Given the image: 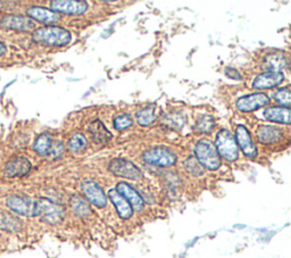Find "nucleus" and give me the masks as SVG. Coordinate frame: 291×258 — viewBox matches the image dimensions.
Masks as SVG:
<instances>
[{
	"instance_id": "nucleus-1",
	"label": "nucleus",
	"mask_w": 291,
	"mask_h": 258,
	"mask_svg": "<svg viewBox=\"0 0 291 258\" xmlns=\"http://www.w3.org/2000/svg\"><path fill=\"white\" fill-rule=\"evenodd\" d=\"M33 40L46 46L62 47L72 40V34L66 29L57 25H47L37 29L33 32Z\"/></svg>"
},
{
	"instance_id": "nucleus-2",
	"label": "nucleus",
	"mask_w": 291,
	"mask_h": 258,
	"mask_svg": "<svg viewBox=\"0 0 291 258\" xmlns=\"http://www.w3.org/2000/svg\"><path fill=\"white\" fill-rule=\"evenodd\" d=\"M196 160L201 166L209 171H215L221 166V157L215 145L208 140H200L195 146Z\"/></svg>"
},
{
	"instance_id": "nucleus-3",
	"label": "nucleus",
	"mask_w": 291,
	"mask_h": 258,
	"mask_svg": "<svg viewBox=\"0 0 291 258\" xmlns=\"http://www.w3.org/2000/svg\"><path fill=\"white\" fill-rule=\"evenodd\" d=\"M216 150L220 157L229 162H234L239 157V148L236 145L234 136L228 128H222L216 136Z\"/></svg>"
},
{
	"instance_id": "nucleus-4",
	"label": "nucleus",
	"mask_w": 291,
	"mask_h": 258,
	"mask_svg": "<svg viewBox=\"0 0 291 258\" xmlns=\"http://www.w3.org/2000/svg\"><path fill=\"white\" fill-rule=\"evenodd\" d=\"M37 204V216H40L41 220L50 223V224H56L61 222L64 218V208L46 198H41L36 201Z\"/></svg>"
},
{
	"instance_id": "nucleus-5",
	"label": "nucleus",
	"mask_w": 291,
	"mask_h": 258,
	"mask_svg": "<svg viewBox=\"0 0 291 258\" xmlns=\"http://www.w3.org/2000/svg\"><path fill=\"white\" fill-rule=\"evenodd\" d=\"M144 161L150 165L161 166V167H169L174 165L176 163V155L166 148H154V149L147 150L142 155Z\"/></svg>"
},
{
	"instance_id": "nucleus-6",
	"label": "nucleus",
	"mask_w": 291,
	"mask_h": 258,
	"mask_svg": "<svg viewBox=\"0 0 291 258\" xmlns=\"http://www.w3.org/2000/svg\"><path fill=\"white\" fill-rule=\"evenodd\" d=\"M108 168L114 175L129 178V180H139L142 176L139 167H137L132 162L123 160V158L113 160L108 165Z\"/></svg>"
},
{
	"instance_id": "nucleus-7",
	"label": "nucleus",
	"mask_w": 291,
	"mask_h": 258,
	"mask_svg": "<svg viewBox=\"0 0 291 258\" xmlns=\"http://www.w3.org/2000/svg\"><path fill=\"white\" fill-rule=\"evenodd\" d=\"M6 205L15 213L23 216H37L36 201L30 199L29 197L12 195L6 199Z\"/></svg>"
},
{
	"instance_id": "nucleus-8",
	"label": "nucleus",
	"mask_w": 291,
	"mask_h": 258,
	"mask_svg": "<svg viewBox=\"0 0 291 258\" xmlns=\"http://www.w3.org/2000/svg\"><path fill=\"white\" fill-rule=\"evenodd\" d=\"M270 98L262 92L257 93H251L248 96H243L240 97L235 102L236 108L239 109L240 112L248 113V112H254L258 111L260 108H264L266 106L270 105Z\"/></svg>"
},
{
	"instance_id": "nucleus-9",
	"label": "nucleus",
	"mask_w": 291,
	"mask_h": 258,
	"mask_svg": "<svg viewBox=\"0 0 291 258\" xmlns=\"http://www.w3.org/2000/svg\"><path fill=\"white\" fill-rule=\"evenodd\" d=\"M234 139L238 148H240L246 156L250 158H255L257 156V147H256L253 139H251L248 128L243 124L235 126Z\"/></svg>"
},
{
	"instance_id": "nucleus-10",
	"label": "nucleus",
	"mask_w": 291,
	"mask_h": 258,
	"mask_svg": "<svg viewBox=\"0 0 291 258\" xmlns=\"http://www.w3.org/2000/svg\"><path fill=\"white\" fill-rule=\"evenodd\" d=\"M81 190L83 195L87 197V199L99 208L105 207L107 205V197L105 192L101 189V187L97 182L92 180H86L82 182Z\"/></svg>"
},
{
	"instance_id": "nucleus-11",
	"label": "nucleus",
	"mask_w": 291,
	"mask_h": 258,
	"mask_svg": "<svg viewBox=\"0 0 291 258\" xmlns=\"http://www.w3.org/2000/svg\"><path fill=\"white\" fill-rule=\"evenodd\" d=\"M51 11L67 15H82L88 11L86 2H72V0H55L50 3Z\"/></svg>"
},
{
	"instance_id": "nucleus-12",
	"label": "nucleus",
	"mask_w": 291,
	"mask_h": 258,
	"mask_svg": "<svg viewBox=\"0 0 291 258\" xmlns=\"http://www.w3.org/2000/svg\"><path fill=\"white\" fill-rule=\"evenodd\" d=\"M284 81L282 72H264L258 74L253 81V88L255 90H265L280 86Z\"/></svg>"
},
{
	"instance_id": "nucleus-13",
	"label": "nucleus",
	"mask_w": 291,
	"mask_h": 258,
	"mask_svg": "<svg viewBox=\"0 0 291 258\" xmlns=\"http://www.w3.org/2000/svg\"><path fill=\"white\" fill-rule=\"evenodd\" d=\"M283 130L273 125H260L257 130V140L262 145H275L282 141Z\"/></svg>"
},
{
	"instance_id": "nucleus-14",
	"label": "nucleus",
	"mask_w": 291,
	"mask_h": 258,
	"mask_svg": "<svg viewBox=\"0 0 291 258\" xmlns=\"http://www.w3.org/2000/svg\"><path fill=\"white\" fill-rule=\"evenodd\" d=\"M31 170V163L25 157H15L7 163L4 174L7 177H16L28 174Z\"/></svg>"
},
{
	"instance_id": "nucleus-15",
	"label": "nucleus",
	"mask_w": 291,
	"mask_h": 258,
	"mask_svg": "<svg viewBox=\"0 0 291 258\" xmlns=\"http://www.w3.org/2000/svg\"><path fill=\"white\" fill-rule=\"evenodd\" d=\"M116 190L121 193V195L129 201L132 208H135L137 211H141L145 206V201L142 199V197L139 195L135 188H132L130 185H127L126 182H120L117 183Z\"/></svg>"
},
{
	"instance_id": "nucleus-16",
	"label": "nucleus",
	"mask_w": 291,
	"mask_h": 258,
	"mask_svg": "<svg viewBox=\"0 0 291 258\" xmlns=\"http://www.w3.org/2000/svg\"><path fill=\"white\" fill-rule=\"evenodd\" d=\"M2 24L5 28L19 30V31H30L36 27L33 19L22 15H7L2 19Z\"/></svg>"
},
{
	"instance_id": "nucleus-17",
	"label": "nucleus",
	"mask_w": 291,
	"mask_h": 258,
	"mask_svg": "<svg viewBox=\"0 0 291 258\" xmlns=\"http://www.w3.org/2000/svg\"><path fill=\"white\" fill-rule=\"evenodd\" d=\"M27 14L31 19H36L38 22L46 24L56 23L61 19V16H59L58 13L43 7H37V6L30 7L27 11Z\"/></svg>"
},
{
	"instance_id": "nucleus-18",
	"label": "nucleus",
	"mask_w": 291,
	"mask_h": 258,
	"mask_svg": "<svg viewBox=\"0 0 291 258\" xmlns=\"http://www.w3.org/2000/svg\"><path fill=\"white\" fill-rule=\"evenodd\" d=\"M108 197H110V199L112 200L113 204H114L118 215H120L122 218L127 220V218H130L132 216L133 208L129 204V201H127L116 189H111L110 192H108Z\"/></svg>"
},
{
	"instance_id": "nucleus-19",
	"label": "nucleus",
	"mask_w": 291,
	"mask_h": 258,
	"mask_svg": "<svg viewBox=\"0 0 291 258\" xmlns=\"http://www.w3.org/2000/svg\"><path fill=\"white\" fill-rule=\"evenodd\" d=\"M265 120L280 124H290V108L283 106L268 107L263 112Z\"/></svg>"
},
{
	"instance_id": "nucleus-20",
	"label": "nucleus",
	"mask_w": 291,
	"mask_h": 258,
	"mask_svg": "<svg viewBox=\"0 0 291 258\" xmlns=\"http://www.w3.org/2000/svg\"><path fill=\"white\" fill-rule=\"evenodd\" d=\"M264 68L265 72H281L287 65V58L283 53L275 51L270 53L264 57Z\"/></svg>"
},
{
	"instance_id": "nucleus-21",
	"label": "nucleus",
	"mask_w": 291,
	"mask_h": 258,
	"mask_svg": "<svg viewBox=\"0 0 291 258\" xmlns=\"http://www.w3.org/2000/svg\"><path fill=\"white\" fill-rule=\"evenodd\" d=\"M88 130L91 133L93 141L97 143H106L112 139L111 132L107 130L103 123L99 120H95L89 124Z\"/></svg>"
},
{
	"instance_id": "nucleus-22",
	"label": "nucleus",
	"mask_w": 291,
	"mask_h": 258,
	"mask_svg": "<svg viewBox=\"0 0 291 258\" xmlns=\"http://www.w3.org/2000/svg\"><path fill=\"white\" fill-rule=\"evenodd\" d=\"M0 229L8 232L19 231L22 229V222L9 213H0Z\"/></svg>"
},
{
	"instance_id": "nucleus-23",
	"label": "nucleus",
	"mask_w": 291,
	"mask_h": 258,
	"mask_svg": "<svg viewBox=\"0 0 291 258\" xmlns=\"http://www.w3.org/2000/svg\"><path fill=\"white\" fill-rule=\"evenodd\" d=\"M137 122L142 126H148L155 122L156 120V113H155V106L149 105L146 107L140 108L136 114Z\"/></svg>"
},
{
	"instance_id": "nucleus-24",
	"label": "nucleus",
	"mask_w": 291,
	"mask_h": 258,
	"mask_svg": "<svg viewBox=\"0 0 291 258\" xmlns=\"http://www.w3.org/2000/svg\"><path fill=\"white\" fill-rule=\"evenodd\" d=\"M52 146V138L48 133H42V135L37 138L36 142H34V150H36L39 155L46 156L49 153Z\"/></svg>"
},
{
	"instance_id": "nucleus-25",
	"label": "nucleus",
	"mask_w": 291,
	"mask_h": 258,
	"mask_svg": "<svg viewBox=\"0 0 291 258\" xmlns=\"http://www.w3.org/2000/svg\"><path fill=\"white\" fill-rule=\"evenodd\" d=\"M88 145L87 138L83 133H75L68 140V148L72 152H80L86 149Z\"/></svg>"
},
{
	"instance_id": "nucleus-26",
	"label": "nucleus",
	"mask_w": 291,
	"mask_h": 258,
	"mask_svg": "<svg viewBox=\"0 0 291 258\" xmlns=\"http://www.w3.org/2000/svg\"><path fill=\"white\" fill-rule=\"evenodd\" d=\"M71 206H72V210L74 211V213L80 216H88L91 212L88 202L80 196H74L72 198Z\"/></svg>"
},
{
	"instance_id": "nucleus-27",
	"label": "nucleus",
	"mask_w": 291,
	"mask_h": 258,
	"mask_svg": "<svg viewBox=\"0 0 291 258\" xmlns=\"http://www.w3.org/2000/svg\"><path fill=\"white\" fill-rule=\"evenodd\" d=\"M214 127V120L213 117L209 115H204L198 118V121L196 122V130L198 132L208 133Z\"/></svg>"
},
{
	"instance_id": "nucleus-28",
	"label": "nucleus",
	"mask_w": 291,
	"mask_h": 258,
	"mask_svg": "<svg viewBox=\"0 0 291 258\" xmlns=\"http://www.w3.org/2000/svg\"><path fill=\"white\" fill-rule=\"evenodd\" d=\"M273 98L275 101L280 104V105H282L283 107H289L290 106V88L284 87V88L278 89V90L274 92Z\"/></svg>"
},
{
	"instance_id": "nucleus-29",
	"label": "nucleus",
	"mask_w": 291,
	"mask_h": 258,
	"mask_svg": "<svg viewBox=\"0 0 291 258\" xmlns=\"http://www.w3.org/2000/svg\"><path fill=\"white\" fill-rule=\"evenodd\" d=\"M114 127L118 131L125 130V128H129L132 126L133 124V120L132 117L129 115V114H121V115H117L114 118Z\"/></svg>"
},
{
	"instance_id": "nucleus-30",
	"label": "nucleus",
	"mask_w": 291,
	"mask_h": 258,
	"mask_svg": "<svg viewBox=\"0 0 291 258\" xmlns=\"http://www.w3.org/2000/svg\"><path fill=\"white\" fill-rule=\"evenodd\" d=\"M184 168H186V171L188 172V173H190L191 175L198 176V175H201L204 173L203 166L200 165V164L198 163V161H197L195 157H189L188 160L186 161Z\"/></svg>"
},
{
	"instance_id": "nucleus-31",
	"label": "nucleus",
	"mask_w": 291,
	"mask_h": 258,
	"mask_svg": "<svg viewBox=\"0 0 291 258\" xmlns=\"http://www.w3.org/2000/svg\"><path fill=\"white\" fill-rule=\"evenodd\" d=\"M181 115L179 114V115H177V114H172V115H169L166 117V123L167 124H170V125H172V126H182L183 125V121L181 120Z\"/></svg>"
},
{
	"instance_id": "nucleus-32",
	"label": "nucleus",
	"mask_w": 291,
	"mask_h": 258,
	"mask_svg": "<svg viewBox=\"0 0 291 258\" xmlns=\"http://www.w3.org/2000/svg\"><path fill=\"white\" fill-rule=\"evenodd\" d=\"M63 151H64V146L62 145V142L58 141L55 143V145L51 146V149H50V151H49V153H50L52 157L57 158L58 156L62 155Z\"/></svg>"
},
{
	"instance_id": "nucleus-33",
	"label": "nucleus",
	"mask_w": 291,
	"mask_h": 258,
	"mask_svg": "<svg viewBox=\"0 0 291 258\" xmlns=\"http://www.w3.org/2000/svg\"><path fill=\"white\" fill-rule=\"evenodd\" d=\"M225 74L226 76H229L230 79H232V80H241L243 76H241V74L236 71L235 68H226L225 69Z\"/></svg>"
},
{
	"instance_id": "nucleus-34",
	"label": "nucleus",
	"mask_w": 291,
	"mask_h": 258,
	"mask_svg": "<svg viewBox=\"0 0 291 258\" xmlns=\"http://www.w3.org/2000/svg\"><path fill=\"white\" fill-rule=\"evenodd\" d=\"M6 53V46L3 42H0V56Z\"/></svg>"
}]
</instances>
